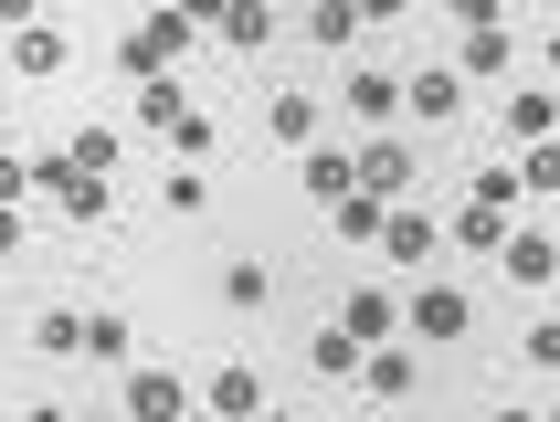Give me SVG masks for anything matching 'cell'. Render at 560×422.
Masks as SVG:
<instances>
[{
    "label": "cell",
    "instance_id": "obj_1",
    "mask_svg": "<svg viewBox=\"0 0 560 422\" xmlns=\"http://www.w3.org/2000/svg\"><path fill=\"white\" fill-rule=\"evenodd\" d=\"M190 43H201V32H190L180 11H138V22L117 32V74H127V85H149V74H170Z\"/></svg>",
    "mask_w": 560,
    "mask_h": 422
},
{
    "label": "cell",
    "instance_id": "obj_2",
    "mask_svg": "<svg viewBox=\"0 0 560 422\" xmlns=\"http://www.w3.org/2000/svg\"><path fill=\"white\" fill-rule=\"evenodd\" d=\"M402 328L423 338V349H455V338H476V296H466V285H434V274H423V285L402 296Z\"/></svg>",
    "mask_w": 560,
    "mask_h": 422
},
{
    "label": "cell",
    "instance_id": "obj_3",
    "mask_svg": "<svg viewBox=\"0 0 560 422\" xmlns=\"http://www.w3.org/2000/svg\"><path fill=\"white\" fill-rule=\"evenodd\" d=\"M381 254H392V265H402V274H423V265H434V254H444V233H434V211H402V201H392V211H381Z\"/></svg>",
    "mask_w": 560,
    "mask_h": 422
},
{
    "label": "cell",
    "instance_id": "obj_4",
    "mask_svg": "<svg viewBox=\"0 0 560 422\" xmlns=\"http://www.w3.org/2000/svg\"><path fill=\"white\" fill-rule=\"evenodd\" d=\"M349 180L371 190V201H402L412 190V149L402 138H360V149H349Z\"/></svg>",
    "mask_w": 560,
    "mask_h": 422
},
{
    "label": "cell",
    "instance_id": "obj_5",
    "mask_svg": "<svg viewBox=\"0 0 560 422\" xmlns=\"http://www.w3.org/2000/svg\"><path fill=\"white\" fill-rule=\"evenodd\" d=\"M371 401H412V380H423V360H412L402 338H381V349H360V370H349Z\"/></svg>",
    "mask_w": 560,
    "mask_h": 422
},
{
    "label": "cell",
    "instance_id": "obj_6",
    "mask_svg": "<svg viewBox=\"0 0 560 422\" xmlns=\"http://www.w3.org/2000/svg\"><path fill=\"white\" fill-rule=\"evenodd\" d=\"M201 412H212V422H254V412H265V370L222 360L212 380H201Z\"/></svg>",
    "mask_w": 560,
    "mask_h": 422
},
{
    "label": "cell",
    "instance_id": "obj_7",
    "mask_svg": "<svg viewBox=\"0 0 560 422\" xmlns=\"http://www.w3.org/2000/svg\"><path fill=\"white\" fill-rule=\"evenodd\" d=\"M190 412V380H159V370H127L117 391V422H180Z\"/></svg>",
    "mask_w": 560,
    "mask_h": 422
},
{
    "label": "cell",
    "instance_id": "obj_8",
    "mask_svg": "<svg viewBox=\"0 0 560 422\" xmlns=\"http://www.w3.org/2000/svg\"><path fill=\"white\" fill-rule=\"evenodd\" d=\"M508 63H518V32H466V43H455V85H508Z\"/></svg>",
    "mask_w": 560,
    "mask_h": 422
},
{
    "label": "cell",
    "instance_id": "obj_9",
    "mask_svg": "<svg viewBox=\"0 0 560 422\" xmlns=\"http://www.w3.org/2000/svg\"><path fill=\"white\" fill-rule=\"evenodd\" d=\"M402 117H423V127H455V117H466L455 63H434V74H402Z\"/></svg>",
    "mask_w": 560,
    "mask_h": 422
},
{
    "label": "cell",
    "instance_id": "obj_10",
    "mask_svg": "<svg viewBox=\"0 0 560 422\" xmlns=\"http://www.w3.org/2000/svg\"><path fill=\"white\" fill-rule=\"evenodd\" d=\"M498 265H508V285H550V274H560V243L539 233V222H508Z\"/></svg>",
    "mask_w": 560,
    "mask_h": 422
},
{
    "label": "cell",
    "instance_id": "obj_11",
    "mask_svg": "<svg viewBox=\"0 0 560 422\" xmlns=\"http://www.w3.org/2000/svg\"><path fill=\"white\" fill-rule=\"evenodd\" d=\"M339 106L360 127H381V117H402V74H381V63H349V85H339Z\"/></svg>",
    "mask_w": 560,
    "mask_h": 422
},
{
    "label": "cell",
    "instance_id": "obj_12",
    "mask_svg": "<svg viewBox=\"0 0 560 422\" xmlns=\"http://www.w3.org/2000/svg\"><path fill=\"white\" fill-rule=\"evenodd\" d=\"M0 63L43 85V74H63V32H54V22H22V32H0Z\"/></svg>",
    "mask_w": 560,
    "mask_h": 422
},
{
    "label": "cell",
    "instance_id": "obj_13",
    "mask_svg": "<svg viewBox=\"0 0 560 422\" xmlns=\"http://www.w3.org/2000/svg\"><path fill=\"white\" fill-rule=\"evenodd\" d=\"M498 127L518 138V149H539V138H560V95H550V85H518V95L498 106Z\"/></svg>",
    "mask_w": 560,
    "mask_h": 422
},
{
    "label": "cell",
    "instance_id": "obj_14",
    "mask_svg": "<svg viewBox=\"0 0 560 422\" xmlns=\"http://www.w3.org/2000/svg\"><path fill=\"white\" fill-rule=\"evenodd\" d=\"M434 233L455 243V254H498V243H508V211H487V201H455V211L434 222Z\"/></svg>",
    "mask_w": 560,
    "mask_h": 422
},
{
    "label": "cell",
    "instance_id": "obj_15",
    "mask_svg": "<svg viewBox=\"0 0 560 422\" xmlns=\"http://www.w3.org/2000/svg\"><path fill=\"white\" fill-rule=\"evenodd\" d=\"M339 328H349V338H360V349H381V338L402 328V296H381V285H360V296H349V306H339Z\"/></svg>",
    "mask_w": 560,
    "mask_h": 422
},
{
    "label": "cell",
    "instance_id": "obj_16",
    "mask_svg": "<svg viewBox=\"0 0 560 422\" xmlns=\"http://www.w3.org/2000/svg\"><path fill=\"white\" fill-rule=\"evenodd\" d=\"M222 54H265V43H276V11H265V0H222Z\"/></svg>",
    "mask_w": 560,
    "mask_h": 422
},
{
    "label": "cell",
    "instance_id": "obj_17",
    "mask_svg": "<svg viewBox=\"0 0 560 422\" xmlns=\"http://www.w3.org/2000/svg\"><path fill=\"white\" fill-rule=\"evenodd\" d=\"M265 127H276L285 149H307L317 127H328V106H317V95H307V85H285V95H276V106H265Z\"/></svg>",
    "mask_w": 560,
    "mask_h": 422
},
{
    "label": "cell",
    "instance_id": "obj_18",
    "mask_svg": "<svg viewBox=\"0 0 560 422\" xmlns=\"http://www.w3.org/2000/svg\"><path fill=\"white\" fill-rule=\"evenodd\" d=\"M307 43L317 54H360V11L349 0H307Z\"/></svg>",
    "mask_w": 560,
    "mask_h": 422
},
{
    "label": "cell",
    "instance_id": "obj_19",
    "mask_svg": "<svg viewBox=\"0 0 560 422\" xmlns=\"http://www.w3.org/2000/svg\"><path fill=\"white\" fill-rule=\"evenodd\" d=\"M159 138H170V149H180V169H201V159H212V149H222V127H212V117H201V106H180V117L159 127Z\"/></svg>",
    "mask_w": 560,
    "mask_h": 422
},
{
    "label": "cell",
    "instance_id": "obj_20",
    "mask_svg": "<svg viewBox=\"0 0 560 422\" xmlns=\"http://www.w3.org/2000/svg\"><path fill=\"white\" fill-rule=\"evenodd\" d=\"M381 211H392V201H371V190H339V201H328V233H339V243H371V233H381Z\"/></svg>",
    "mask_w": 560,
    "mask_h": 422
},
{
    "label": "cell",
    "instance_id": "obj_21",
    "mask_svg": "<svg viewBox=\"0 0 560 422\" xmlns=\"http://www.w3.org/2000/svg\"><path fill=\"white\" fill-rule=\"evenodd\" d=\"M296 159H307V190H317V201H339V190H360V180H349V149H328V138H307Z\"/></svg>",
    "mask_w": 560,
    "mask_h": 422
},
{
    "label": "cell",
    "instance_id": "obj_22",
    "mask_svg": "<svg viewBox=\"0 0 560 422\" xmlns=\"http://www.w3.org/2000/svg\"><path fill=\"white\" fill-rule=\"evenodd\" d=\"M63 159H74L85 180H117V127H74V138H63Z\"/></svg>",
    "mask_w": 560,
    "mask_h": 422
},
{
    "label": "cell",
    "instance_id": "obj_23",
    "mask_svg": "<svg viewBox=\"0 0 560 422\" xmlns=\"http://www.w3.org/2000/svg\"><path fill=\"white\" fill-rule=\"evenodd\" d=\"M32 349H43V360H74V349H85V317H74V306H43V317H32Z\"/></svg>",
    "mask_w": 560,
    "mask_h": 422
},
{
    "label": "cell",
    "instance_id": "obj_24",
    "mask_svg": "<svg viewBox=\"0 0 560 422\" xmlns=\"http://www.w3.org/2000/svg\"><path fill=\"white\" fill-rule=\"evenodd\" d=\"M180 106H190V85H180V74H149V85H138V127H149V138L180 117Z\"/></svg>",
    "mask_w": 560,
    "mask_h": 422
},
{
    "label": "cell",
    "instance_id": "obj_25",
    "mask_svg": "<svg viewBox=\"0 0 560 422\" xmlns=\"http://www.w3.org/2000/svg\"><path fill=\"white\" fill-rule=\"evenodd\" d=\"M54 211H63V222H106V211H117V190H106V180H85V169H74V180L54 190Z\"/></svg>",
    "mask_w": 560,
    "mask_h": 422
},
{
    "label": "cell",
    "instance_id": "obj_26",
    "mask_svg": "<svg viewBox=\"0 0 560 422\" xmlns=\"http://www.w3.org/2000/svg\"><path fill=\"white\" fill-rule=\"evenodd\" d=\"M85 360L127 370V317H117V306H95V317H85Z\"/></svg>",
    "mask_w": 560,
    "mask_h": 422
},
{
    "label": "cell",
    "instance_id": "obj_27",
    "mask_svg": "<svg viewBox=\"0 0 560 422\" xmlns=\"http://www.w3.org/2000/svg\"><path fill=\"white\" fill-rule=\"evenodd\" d=\"M307 370H317V380H349V370H360V338H349V328L307 338Z\"/></svg>",
    "mask_w": 560,
    "mask_h": 422
},
{
    "label": "cell",
    "instance_id": "obj_28",
    "mask_svg": "<svg viewBox=\"0 0 560 422\" xmlns=\"http://www.w3.org/2000/svg\"><path fill=\"white\" fill-rule=\"evenodd\" d=\"M222 306H276V274L265 265H222Z\"/></svg>",
    "mask_w": 560,
    "mask_h": 422
},
{
    "label": "cell",
    "instance_id": "obj_29",
    "mask_svg": "<svg viewBox=\"0 0 560 422\" xmlns=\"http://www.w3.org/2000/svg\"><path fill=\"white\" fill-rule=\"evenodd\" d=\"M550 190H560V149H550V138H539V149L518 159V201H550Z\"/></svg>",
    "mask_w": 560,
    "mask_h": 422
},
{
    "label": "cell",
    "instance_id": "obj_30",
    "mask_svg": "<svg viewBox=\"0 0 560 422\" xmlns=\"http://www.w3.org/2000/svg\"><path fill=\"white\" fill-rule=\"evenodd\" d=\"M22 201H32V159L0 149V211H22Z\"/></svg>",
    "mask_w": 560,
    "mask_h": 422
},
{
    "label": "cell",
    "instance_id": "obj_31",
    "mask_svg": "<svg viewBox=\"0 0 560 422\" xmlns=\"http://www.w3.org/2000/svg\"><path fill=\"white\" fill-rule=\"evenodd\" d=\"M466 201H487V211H508V201H518V169H476V190H466Z\"/></svg>",
    "mask_w": 560,
    "mask_h": 422
},
{
    "label": "cell",
    "instance_id": "obj_32",
    "mask_svg": "<svg viewBox=\"0 0 560 422\" xmlns=\"http://www.w3.org/2000/svg\"><path fill=\"white\" fill-rule=\"evenodd\" d=\"M529 370H560V317H529Z\"/></svg>",
    "mask_w": 560,
    "mask_h": 422
},
{
    "label": "cell",
    "instance_id": "obj_33",
    "mask_svg": "<svg viewBox=\"0 0 560 422\" xmlns=\"http://www.w3.org/2000/svg\"><path fill=\"white\" fill-rule=\"evenodd\" d=\"M444 11H455L466 32H498V22H508V0H444Z\"/></svg>",
    "mask_w": 560,
    "mask_h": 422
},
{
    "label": "cell",
    "instance_id": "obj_34",
    "mask_svg": "<svg viewBox=\"0 0 560 422\" xmlns=\"http://www.w3.org/2000/svg\"><path fill=\"white\" fill-rule=\"evenodd\" d=\"M349 11H360V32H371V22H402L412 0H349Z\"/></svg>",
    "mask_w": 560,
    "mask_h": 422
},
{
    "label": "cell",
    "instance_id": "obj_35",
    "mask_svg": "<svg viewBox=\"0 0 560 422\" xmlns=\"http://www.w3.org/2000/svg\"><path fill=\"white\" fill-rule=\"evenodd\" d=\"M170 11H180L190 32H212V22H222V0H170Z\"/></svg>",
    "mask_w": 560,
    "mask_h": 422
},
{
    "label": "cell",
    "instance_id": "obj_36",
    "mask_svg": "<svg viewBox=\"0 0 560 422\" xmlns=\"http://www.w3.org/2000/svg\"><path fill=\"white\" fill-rule=\"evenodd\" d=\"M22 22H43V0H0V32H22Z\"/></svg>",
    "mask_w": 560,
    "mask_h": 422
},
{
    "label": "cell",
    "instance_id": "obj_37",
    "mask_svg": "<svg viewBox=\"0 0 560 422\" xmlns=\"http://www.w3.org/2000/svg\"><path fill=\"white\" fill-rule=\"evenodd\" d=\"M22 233H32L22 211H0V254H22Z\"/></svg>",
    "mask_w": 560,
    "mask_h": 422
},
{
    "label": "cell",
    "instance_id": "obj_38",
    "mask_svg": "<svg viewBox=\"0 0 560 422\" xmlns=\"http://www.w3.org/2000/svg\"><path fill=\"white\" fill-rule=\"evenodd\" d=\"M22 422H74V412H63V401H32V412Z\"/></svg>",
    "mask_w": 560,
    "mask_h": 422
},
{
    "label": "cell",
    "instance_id": "obj_39",
    "mask_svg": "<svg viewBox=\"0 0 560 422\" xmlns=\"http://www.w3.org/2000/svg\"><path fill=\"white\" fill-rule=\"evenodd\" d=\"M254 422H307V412H254Z\"/></svg>",
    "mask_w": 560,
    "mask_h": 422
},
{
    "label": "cell",
    "instance_id": "obj_40",
    "mask_svg": "<svg viewBox=\"0 0 560 422\" xmlns=\"http://www.w3.org/2000/svg\"><path fill=\"white\" fill-rule=\"evenodd\" d=\"M180 422H212V412H201V401H190V412H180Z\"/></svg>",
    "mask_w": 560,
    "mask_h": 422
},
{
    "label": "cell",
    "instance_id": "obj_41",
    "mask_svg": "<svg viewBox=\"0 0 560 422\" xmlns=\"http://www.w3.org/2000/svg\"><path fill=\"white\" fill-rule=\"evenodd\" d=\"M498 422H539V412H498Z\"/></svg>",
    "mask_w": 560,
    "mask_h": 422
},
{
    "label": "cell",
    "instance_id": "obj_42",
    "mask_svg": "<svg viewBox=\"0 0 560 422\" xmlns=\"http://www.w3.org/2000/svg\"><path fill=\"white\" fill-rule=\"evenodd\" d=\"M0 149H11V117H0Z\"/></svg>",
    "mask_w": 560,
    "mask_h": 422
},
{
    "label": "cell",
    "instance_id": "obj_43",
    "mask_svg": "<svg viewBox=\"0 0 560 422\" xmlns=\"http://www.w3.org/2000/svg\"><path fill=\"white\" fill-rule=\"evenodd\" d=\"M85 422H117V412H85Z\"/></svg>",
    "mask_w": 560,
    "mask_h": 422
},
{
    "label": "cell",
    "instance_id": "obj_44",
    "mask_svg": "<svg viewBox=\"0 0 560 422\" xmlns=\"http://www.w3.org/2000/svg\"><path fill=\"white\" fill-rule=\"evenodd\" d=\"M265 11H285V0H265Z\"/></svg>",
    "mask_w": 560,
    "mask_h": 422
}]
</instances>
